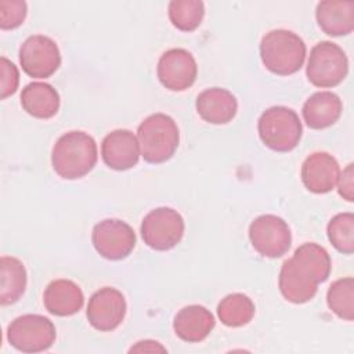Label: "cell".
I'll use <instances>...</instances> for the list:
<instances>
[{"mask_svg":"<svg viewBox=\"0 0 354 354\" xmlns=\"http://www.w3.org/2000/svg\"><path fill=\"white\" fill-rule=\"evenodd\" d=\"M340 167L337 160L328 152H314L301 165V181L314 194H326L337 183Z\"/></svg>","mask_w":354,"mask_h":354,"instance_id":"14","label":"cell"},{"mask_svg":"<svg viewBox=\"0 0 354 354\" xmlns=\"http://www.w3.org/2000/svg\"><path fill=\"white\" fill-rule=\"evenodd\" d=\"M19 62L28 76L36 79L50 77L61 65L59 48L48 36H29L21 44Z\"/></svg>","mask_w":354,"mask_h":354,"instance_id":"9","label":"cell"},{"mask_svg":"<svg viewBox=\"0 0 354 354\" xmlns=\"http://www.w3.org/2000/svg\"><path fill=\"white\" fill-rule=\"evenodd\" d=\"M347 72V55L336 43L325 40L311 48L306 75L313 86L321 88L335 87L344 80Z\"/></svg>","mask_w":354,"mask_h":354,"instance_id":"5","label":"cell"},{"mask_svg":"<svg viewBox=\"0 0 354 354\" xmlns=\"http://www.w3.org/2000/svg\"><path fill=\"white\" fill-rule=\"evenodd\" d=\"M140 144L137 137L126 129L108 133L101 142L104 163L113 170L123 171L134 167L140 159Z\"/></svg>","mask_w":354,"mask_h":354,"instance_id":"13","label":"cell"},{"mask_svg":"<svg viewBox=\"0 0 354 354\" xmlns=\"http://www.w3.org/2000/svg\"><path fill=\"white\" fill-rule=\"evenodd\" d=\"M214 325V315L206 307L199 304L183 307L173 321V329L177 337L188 343L205 340L213 330Z\"/></svg>","mask_w":354,"mask_h":354,"instance_id":"16","label":"cell"},{"mask_svg":"<svg viewBox=\"0 0 354 354\" xmlns=\"http://www.w3.org/2000/svg\"><path fill=\"white\" fill-rule=\"evenodd\" d=\"M28 7L22 0H1L0 1V28L3 30L15 29L26 18Z\"/></svg>","mask_w":354,"mask_h":354,"instance_id":"28","label":"cell"},{"mask_svg":"<svg viewBox=\"0 0 354 354\" xmlns=\"http://www.w3.org/2000/svg\"><path fill=\"white\" fill-rule=\"evenodd\" d=\"M26 288V270L21 260L12 256L0 259V303L8 306L21 299Z\"/></svg>","mask_w":354,"mask_h":354,"instance_id":"22","label":"cell"},{"mask_svg":"<svg viewBox=\"0 0 354 354\" xmlns=\"http://www.w3.org/2000/svg\"><path fill=\"white\" fill-rule=\"evenodd\" d=\"M46 310L57 317H69L83 307L84 296L77 283L71 279L51 281L43 295Z\"/></svg>","mask_w":354,"mask_h":354,"instance_id":"18","label":"cell"},{"mask_svg":"<svg viewBox=\"0 0 354 354\" xmlns=\"http://www.w3.org/2000/svg\"><path fill=\"white\" fill-rule=\"evenodd\" d=\"M336 184H337L339 195L343 199L353 202L354 201V165L353 163L347 165V167L339 174Z\"/></svg>","mask_w":354,"mask_h":354,"instance_id":"30","label":"cell"},{"mask_svg":"<svg viewBox=\"0 0 354 354\" xmlns=\"http://www.w3.org/2000/svg\"><path fill=\"white\" fill-rule=\"evenodd\" d=\"M249 239L259 254L275 259L289 250L292 234L283 218L274 214H263L250 223Z\"/></svg>","mask_w":354,"mask_h":354,"instance_id":"8","label":"cell"},{"mask_svg":"<svg viewBox=\"0 0 354 354\" xmlns=\"http://www.w3.org/2000/svg\"><path fill=\"white\" fill-rule=\"evenodd\" d=\"M91 242L100 256L106 260L126 259L136 246L133 228L118 218H105L94 225Z\"/></svg>","mask_w":354,"mask_h":354,"instance_id":"10","label":"cell"},{"mask_svg":"<svg viewBox=\"0 0 354 354\" xmlns=\"http://www.w3.org/2000/svg\"><path fill=\"white\" fill-rule=\"evenodd\" d=\"M137 140L144 160L158 165L174 155L180 142V133L173 118L165 113H153L138 126Z\"/></svg>","mask_w":354,"mask_h":354,"instance_id":"3","label":"cell"},{"mask_svg":"<svg viewBox=\"0 0 354 354\" xmlns=\"http://www.w3.org/2000/svg\"><path fill=\"white\" fill-rule=\"evenodd\" d=\"M156 73L159 82L167 90L184 91L195 83L198 65L189 51L184 48H170L160 55Z\"/></svg>","mask_w":354,"mask_h":354,"instance_id":"11","label":"cell"},{"mask_svg":"<svg viewBox=\"0 0 354 354\" xmlns=\"http://www.w3.org/2000/svg\"><path fill=\"white\" fill-rule=\"evenodd\" d=\"M133 351H138V353L151 351V353H153V351H166V348L162 347L158 342H153V340H141V342H138L136 346H133V347L130 348V353H133Z\"/></svg>","mask_w":354,"mask_h":354,"instance_id":"31","label":"cell"},{"mask_svg":"<svg viewBox=\"0 0 354 354\" xmlns=\"http://www.w3.org/2000/svg\"><path fill=\"white\" fill-rule=\"evenodd\" d=\"M196 111L207 123L225 124L235 118L238 102L231 91L221 87H212L199 93Z\"/></svg>","mask_w":354,"mask_h":354,"instance_id":"17","label":"cell"},{"mask_svg":"<svg viewBox=\"0 0 354 354\" xmlns=\"http://www.w3.org/2000/svg\"><path fill=\"white\" fill-rule=\"evenodd\" d=\"M98 151L94 138L79 130L62 134L53 147L51 165L65 180H76L88 174L97 163Z\"/></svg>","mask_w":354,"mask_h":354,"instance_id":"1","label":"cell"},{"mask_svg":"<svg viewBox=\"0 0 354 354\" xmlns=\"http://www.w3.org/2000/svg\"><path fill=\"white\" fill-rule=\"evenodd\" d=\"M126 300L120 290L115 288H101L94 292L87 304V319L100 332L116 329L126 315Z\"/></svg>","mask_w":354,"mask_h":354,"instance_id":"12","label":"cell"},{"mask_svg":"<svg viewBox=\"0 0 354 354\" xmlns=\"http://www.w3.org/2000/svg\"><path fill=\"white\" fill-rule=\"evenodd\" d=\"M303 39L286 29H274L266 33L260 43L263 65L272 73L289 76L300 71L306 59Z\"/></svg>","mask_w":354,"mask_h":354,"instance_id":"2","label":"cell"},{"mask_svg":"<svg viewBox=\"0 0 354 354\" xmlns=\"http://www.w3.org/2000/svg\"><path fill=\"white\" fill-rule=\"evenodd\" d=\"M21 105L33 118L50 119L59 109V94L48 83L32 82L22 88Z\"/></svg>","mask_w":354,"mask_h":354,"instance_id":"21","label":"cell"},{"mask_svg":"<svg viewBox=\"0 0 354 354\" xmlns=\"http://www.w3.org/2000/svg\"><path fill=\"white\" fill-rule=\"evenodd\" d=\"M254 311V303L243 293L227 295L217 306V315L220 321L230 328H239L249 324Z\"/></svg>","mask_w":354,"mask_h":354,"instance_id":"24","label":"cell"},{"mask_svg":"<svg viewBox=\"0 0 354 354\" xmlns=\"http://www.w3.org/2000/svg\"><path fill=\"white\" fill-rule=\"evenodd\" d=\"M257 131L263 144L270 149L289 152L297 147L303 127L293 109L275 105L261 113L257 122Z\"/></svg>","mask_w":354,"mask_h":354,"instance_id":"4","label":"cell"},{"mask_svg":"<svg viewBox=\"0 0 354 354\" xmlns=\"http://www.w3.org/2000/svg\"><path fill=\"white\" fill-rule=\"evenodd\" d=\"M292 259L303 267L318 283L325 282L329 278L332 261L329 253L319 245L314 242H307L300 245Z\"/></svg>","mask_w":354,"mask_h":354,"instance_id":"23","label":"cell"},{"mask_svg":"<svg viewBox=\"0 0 354 354\" xmlns=\"http://www.w3.org/2000/svg\"><path fill=\"white\" fill-rule=\"evenodd\" d=\"M57 337V330L47 317L25 314L17 317L7 328L8 343L22 353H40L48 350Z\"/></svg>","mask_w":354,"mask_h":354,"instance_id":"6","label":"cell"},{"mask_svg":"<svg viewBox=\"0 0 354 354\" xmlns=\"http://www.w3.org/2000/svg\"><path fill=\"white\" fill-rule=\"evenodd\" d=\"M315 18L321 30L329 36H346L354 29V1H319Z\"/></svg>","mask_w":354,"mask_h":354,"instance_id":"20","label":"cell"},{"mask_svg":"<svg viewBox=\"0 0 354 354\" xmlns=\"http://www.w3.org/2000/svg\"><path fill=\"white\" fill-rule=\"evenodd\" d=\"M0 90H1V100H6L7 97L12 95L17 88H18V83H19V72L18 68L8 61L6 57L0 58Z\"/></svg>","mask_w":354,"mask_h":354,"instance_id":"29","label":"cell"},{"mask_svg":"<svg viewBox=\"0 0 354 354\" xmlns=\"http://www.w3.org/2000/svg\"><path fill=\"white\" fill-rule=\"evenodd\" d=\"M326 303L332 313L344 321L354 319V279L351 277L335 281L326 293Z\"/></svg>","mask_w":354,"mask_h":354,"instance_id":"26","label":"cell"},{"mask_svg":"<svg viewBox=\"0 0 354 354\" xmlns=\"http://www.w3.org/2000/svg\"><path fill=\"white\" fill-rule=\"evenodd\" d=\"M343 104L332 91H317L311 94L301 109L303 119L310 129L321 130L335 124L342 115Z\"/></svg>","mask_w":354,"mask_h":354,"instance_id":"19","label":"cell"},{"mask_svg":"<svg viewBox=\"0 0 354 354\" xmlns=\"http://www.w3.org/2000/svg\"><path fill=\"white\" fill-rule=\"evenodd\" d=\"M184 228L181 214L171 207L162 206L145 214L141 223V236L151 249L166 252L180 243Z\"/></svg>","mask_w":354,"mask_h":354,"instance_id":"7","label":"cell"},{"mask_svg":"<svg viewBox=\"0 0 354 354\" xmlns=\"http://www.w3.org/2000/svg\"><path fill=\"white\" fill-rule=\"evenodd\" d=\"M278 286L282 296L295 304L310 301L318 290V282L292 257L285 260L281 267Z\"/></svg>","mask_w":354,"mask_h":354,"instance_id":"15","label":"cell"},{"mask_svg":"<svg viewBox=\"0 0 354 354\" xmlns=\"http://www.w3.org/2000/svg\"><path fill=\"white\" fill-rule=\"evenodd\" d=\"M167 14L174 28L181 32H192L202 24L205 4L201 0H171Z\"/></svg>","mask_w":354,"mask_h":354,"instance_id":"25","label":"cell"},{"mask_svg":"<svg viewBox=\"0 0 354 354\" xmlns=\"http://www.w3.org/2000/svg\"><path fill=\"white\" fill-rule=\"evenodd\" d=\"M326 234L336 250L351 254L354 252V214L346 212L333 216L328 223Z\"/></svg>","mask_w":354,"mask_h":354,"instance_id":"27","label":"cell"}]
</instances>
